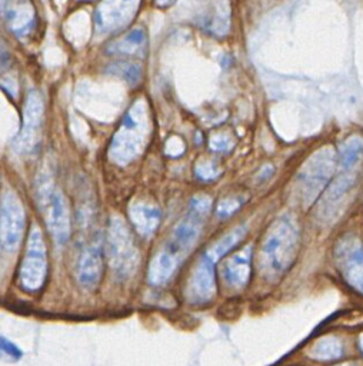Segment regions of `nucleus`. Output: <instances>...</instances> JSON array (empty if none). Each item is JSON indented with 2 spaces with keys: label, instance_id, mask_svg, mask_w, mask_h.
Masks as SVG:
<instances>
[{
  "label": "nucleus",
  "instance_id": "obj_1",
  "mask_svg": "<svg viewBox=\"0 0 363 366\" xmlns=\"http://www.w3.org/2000/svg\"><path fill=\"white\" fill-rule=\"evenodd\" d=\"M299 247V229L290 214L277 217L263 239L259 267L266 277L283 274L293 263Z\"/></svg>",
  "mask_w": 363,
  "mask_h": 366
},
{
  "label": "nucleus",
  "instance_id": "obj_2",
  "mask_svg": "<svg viewBox=\"0 0 363 366\" xmlns=\"http://www.w3.org/2000/svg\"><path fill=\"white\" fill-rule=\"evenodd\" d=\"M149 134V110L146 102L140 99L127 110L120 127L114 133L109 147V159L119 166L130 163L144 150Z\"/></svg>",
  "mask_w": 363,
  "mask_h": 366
},
{
  "label": "nucleus",
  "instance_id": "obj_3",
  "mask_svg": "<svg viewBox=\"0 0 363 366\" xmlns=\"http://www.w3.org/2000/svg\"><path fill=\"white\" fill-rule=\"evenodd\" d=\"M212 199L204 194H197L190 200L189 209L183 219L174 227L170 239L161 249L164 253L171 256L179 263L183 260V256L193 247L196 240L200 236L203 222L210 210Z\"/></svg>",
  "mask_w": 363,
  "mask_h": 366
},
{
  "label": "nucleus",
  "instance_id": "obj_4",
  "mask_svg": "<svg viewBox=\"0 0 363 366\" xmlns=\"http://www.w3.org/2000/svg\"><path fill=\"white\" fill-rule=\"evenodd\" d=\"M107 256L111 272L120 280L131 277L139 264V252L127 224L120 216H111L107 230Z\"/></svg>",
  "mask_w": 363,
  "mask_h": 366
},
{
  "label": "nucleus",
  "instance_id": "obj_5",
  "mask_svg": "<svg viewBox=\"0 0 363 366\" xmlns=\"http://www.w3.org/2000/svg\"><path fill=\"white\" fill-rule=\"evenodd\" d=\"M336 166V157L332 149H322L316 152L302 167L297 182L304 204H310L316 196L323 190L332 177Z\"/></svg>",
  "mask_w": 363,
  "mask_h": 366
},
{
  "label": "nucleus",
  "instance_id": "obj_6",
  "mask_svg": "<svg viewBox=\"0 0 363 366\" xmlns=\"http://www.w3.org/2000/svg\"><path fill=\"white\" fill-rule=\"evenodd\" d=\"M39 199L53 239L59 244L66 243L70 236V214L64 194L46 180L39 186Z\"/></svg>",
  "mask_w": 363,
  "mask_h": 366
},
{
  "label": "nucleus",
  "instance_id": "obj_7",
  "mask_svg": "<svg viewBox=\"0 0 363 366\" xmlns=\"http://www.w3.org/2000/svg\"><path fill=\"white\" fill-rule=\"evenodd\" d=\"M47 259L46 244L41 232L37 226H33L29 234L26 256L20 266V283L27 290H36L43 285L46 277Z\"/></svg>",
  "mask_w": 363,
  "mask_h": 366
},
{
  "label": "nucleus",
  "instance_id": "obj_8",
  "mask_svg": "<svg viewBox=\"0 0 363 366\" xmlns=\"http://www.w3.org/2000/svg\"><path fill=\"white\" fill-rule=\"evenodd\" d=\"M24 232V210L13 192L1 197V249L13 252L19 247Z\"/></svg>",
  "mask_w": 363,
  "mask_h": 366
},
{
  "label": "nucleus",
  "instance_id": "obj_9",
  "mask_svg": "<svg viewBox=\"0 0 363 366\" xmlns=\"http://www.w3.org/2000/svg\"><path fill=\"white\" fill-rule=\"evenodd\" d=\"M140 0H103L94 11L99 33H110L126 26L134 16Z\"/></svg>",
  "mask_w": 363,
  "mask_h": 366
},
{
  "label": "nucleus",
  "instance_id": "obj_10",
  "mask_svg": "<svg viewBox=\"0 0 363 366\" xmlns=\"http://www.w3.org/2000/svg\"><path fill=\"white\" fill-rule=\"evenodd\" d=\"M214 264L216 260H213L207 253H204L196 264L187 285V297L192 303H204L214 296Z\"/></svg>",
  "mask_w": 363,
  "mask_h": 366
},
{
  "label": "nucleus",
  "instance_id": "obj_11",
  "mask_svg": "<svg viewBox=\"0 0 363 366\" xmlns=\"http://www.w3.org/2000/svg\"><path fill=\"white\" fill-rule=\"evenodd\" d=\"M43 117V99L36 90L30 92L26 99L23 126L20 134L16 140V147L19 152H30L36 144V136Z\"/></svg>",
  "mask_w": 363,
  "mask_h": 366
},
{
  "label": "nucleus",
  "instance_id": "obj_12",
  "mask_svg": "<svg viewBox=\"0 0 363 366\" xmlns=\"http://www.w3.org/2000/svg\"><path fill=\"white\" fill-rule=\"evenodd\" d=\"M337 260L344 279L356 290L363 293V247L354 242L350 244L343 242L339 249Z\"/></svg>",
  "mask_w": 363,
  "mask_h": 366
},
{
  "label": "nucleus",
  "instance_id": "obj_13",
  "mask_svg": "<svg viewBox=\"0 0 363 366\" xmlns=\"http://www.w3.org/2000/svg\"><path fill=\"white\" fill-rule=\"evenodd\" d=\"M250 259L252 247L246 246L224 260L222 266V276L229 287L242 289L247 283L250 274Z\"/></svg>",
  "mask_w": 363,
  "mask_h": 366
},
{
  "label": "nucleus",
  "instance_id": "obj_14",
  "mask_svg": "<svg viewBox=\"0 0 363 366\" xmlns=\"http://www.w3.org/2000/svg\"><path fill=\"white\" fill-rule=\"evenodd\" d=\"M101 270H103L101 249H100V244L94 242L83 250L79 259L77 280L83 287L91 289L100 280Z\"/></svg>",
  "mask_w": 363,
  "mask_h": 366
},
{
  "label": "nucleus",
  "instance_id": "obj_15",
  "mask_svg": "<svg viewBox=\"0 0 363 366\" xmlns=\"http://www.w3.org/2000/svg\"><path fill=\"white\" fill-rule=\"evenodd\" d=\"M129 216L136 230L146 237L151 236L160 223V210L144 202L131 203L129 207Z\"/></svg>",
  "mask_w": 363,
  "mask_h": 366
},
{
  "label": "nucleus",
  "instance_id": "obj_16",
  "mask_svg": "<svg viewBox=\"0 0 363 366\" xmlns=\"http://www.w3.org/2000/svg\"><path fill=\"white\" fill-rule=\"evenodd\" d=\"M179 262L174 260L171 256L160 250L151 260L149 267V280L151 285H163L166 283L174 270L177 269Z\"/></svg>",
  "mask_w": 363,
  "mask_h": 366
},
{
  "label": "nucleus",
  "instance_id": "obj_17",
  "mask_svg": "<svg viewBox=\"0 0 363 366\" xmlns=\"http://www.w3.org/2000/svg\"><path fill=\"white\" fill-rule=\"evenodd\" d=\"M363 159V139L359 136L349 137L340 147L339 162L343 172L353 170Z\"/></svg>",
  "mask_w": 363,
  "mask_h": 366
},
{
  "label": "nucleus",
  "instance_id": "obj_18",
  "mask_svg": "<svg viewBox=\"0 0 363 366\" xmlns=\"http://www.w3.org/2000/svg\"><path fill=\"white\" fill-rule=\"evenodd\" d=\"M146 47V33L143 29L136 27L130 33H127L121 40L111 44L109 47L110 53H121V54H134L141 51Z\"/></svg>",
  "mask_w": 363,
  "mask_h": 366
},
{
  "label": "nucleus",
  "instance_id": "obj_19",
  "mask_svg": "<svg viewBox=\"0 0 363 366\" xmlns=\"http://www.w3.org/2000/svg\"><path fill=\"white\" fill-rule=\"evenodd\" d=\"M343 353V345L336 337H322L310 349L309 355L317 360H333Z\"/></svg>",
  "mask_w": 363,
  "mask_h": 366
},
{
  "label": "nucleus",
  "instance_id": "obj_20",
  "mask_svg": "<svg viewBox=\"0 0 363 366\" xmlns=\"http://www.w3.org/2000/svg\"><path fill=\"white\" fill-rule=\"evenodd\" d=\"M247 227L246 226H237L233 230H230L227 234H224L222 239H219L206 253L213 259V260H219L222 256H224L234 244H237L242 237L246 234Z\"/></svg>",
  "mask_w": 363,
  "mask_h": 366
},
{
  "label": "nucleus",
  "instance_id": "obj_21",
  "mask_svg": "<svg viewBox=\"0 0 363 366\" xmlns=\"http://www.w3.org/2000/svg\"><path fill=\"white\" fill-rule=\"evenodd\" d=\"M107 70L116 76H120L129 83H137L140 79V66L133 61H117L110 64Z\"/></svg>",
  "mask_w": 363,
  "mask_h": 366
},
{
  "label": "nucleus",
  "instance_id": "obj_22",
  "mask_svg": "<svg viewBox=\"0 0 363 366\" xmlns=\"http://www.w3.org/2000/svg\"><path fill=\"white\" fill-rule=\"evenodd\" d=\"M196 174L202 180H213L220 174L219 167L210 160H202L196 164Z\"/></svg>",
  "mask_w": 363,
  "mask_h": 366
},
{
  "label": "nucleus",
  "instance_id": "obj_23",
  "mask_svg": "<svg viewBox=\"0 0 363 366\" xmlns=\"http://www.w3.org/2000/svg\"><path fill=\"white\" fill-rule=\"evenodd\" d=\"M242 202L236 197H230V199H223L219 204H217V209H216V213L219 217L224 219V217H229L230 214H233L239 207H240Z\"/></svg>",
  "mask_w": 363,
  "mask_h": 366
},
{
  "label": "nucleus",
  "instance_id": "obj_24",
  "mask_svg": "<svg viewBox=\"0 0 363 366\" xmlns=\"http://www.w3.org/2000/svg\"><path fill=\"white\" fill-rule=\"evenodd\" d=\"M209 144L216 152H229L233 147V140L227 134H214L210 137Z\"/></svg>",
  "mask_w": 363,
  "mask_h": 366
},
{
  "label": "nucleus",
  "instance_id": "obj_25",
  "mask_svg": "<svg viewBox=\"0 0 363 366\" xmlns=\"http://www.w3.org/2000/svg\"><path fill=\"white\" fill-rule=\"evenodd\" d=\"M1 350H3V353H7V355H11V357H19L20 356V353H19V349L14 346V345H11L7 339H4V337H1Z\"/></svg>",
  "mask_w": 363,
  "mask_h": 366
},
{
  "label": "nucleus",
  "instance_id": "obj_26",
  "mask_svg": "<svg viewBox=\"0 0 363 366\" xmlns=\"http://www.w3.org/2000/svg\"><path fill=\"white\" fill-rule=\"evenodd\" d=\"M176 0H156V4L160 7H169L170 4H173Z\"/></svg>",
  "mask_w": 363,
  "mask_h": 366
},
{
  "label": "nucleus",
  "instance_id": "obj_27",
  "mask_svg": "<svg viewBox=\"0 0 363 366\" xmlns=\"http://www.w3.org/2000/svg\"><path fill=\"white\" fill-rule=\"evenodd\" d=\"M360 347H362V350H363V335H362V337H360Z\"/></svg>",
  "mask_w": 363,
  "mask_h": 366
},
{
  "label": "nucleus",
  "instance_id": "obj_28",
  "mask_svg": "<svg viewBox=\"0 0 363 366\" xmlns=\"http://www.w3.org/2000/svg\"><path fill=\"white\" fill-rule=\"evenodd\" d=\"M343 366H352V365H343Z\"/></svg>",
  "mask_w": 363,
  "mask_h": 366
}]
</instances>
